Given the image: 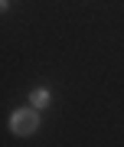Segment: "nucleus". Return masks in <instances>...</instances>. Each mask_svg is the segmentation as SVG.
Returning a JSON list of instances; mask_svg holds the SVG:
<instances>
[{
	"label": "nucleus",
	"mask_w": 124,
	"mask_h": 147,
	"mask_svg": "<svg viewBox=\"0 0 124 147\" xmlns=\"http://www.w3.org/2000/svg\"><path fill=\"white\" fill-rule=\"evenodd\" d=\"M39 127V115L33 108H23V111H13V118H10V131L13 134H20V137H26V134H33Z\"/></svg>",
	"instance_id": "1"
},
{
	"label": "nucleus",
	"mask_w": 124,
	"mask_h": 147,
	"mask_svg": "<svg viewBox=\"0 0 124 147\" xmlns=\"http://www.w3.org/2000/svg\"><path fill=\"white\" fill-rule=\"evenodd\" d=\"M30 98H33V108H42V105H49V92H46V88H36V92L30 95Z\"/></svg>",
	"instance_id": "2"
}]
</instances>
